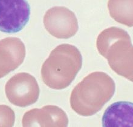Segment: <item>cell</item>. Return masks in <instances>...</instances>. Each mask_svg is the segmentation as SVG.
Returning <instances> with one entry per match:
<instances>
[{
	"label": "cell",
	"mask_w": 133,
	"mask_h": 127,
	"mask_svg": "<svg viewBox=\"0 0 133 127\" xmlns=\"http://www.w3.org/2000/svg\"><path fill=\"white\" fill-rule=\"evenodd\" d=\"M15 120L14 110L5 105H0V126H13Z\"/></svg>",
	"instance_id": "obj_11"
},
{
	"label": "cell",
	"mask_w": 133,
	"mask_h": 127,
	"mask_svg": "<svg viewBox=\"0 0 133 127\" xmlns=\"http://www.w3.org/2000/svg\"><path fill=\"white\" fill-rule=\"evenodd\" d=\"M106 59L114 72L133 82V46L131 41H125L114 47Z\"/></svg>",
	"instance_id": "obj_8"
},
{
	"label": "cell",
	"mask_w": 133,
	"mask_h": 127,
	"mask_svg": "<svg viewBox=\"0 0 133 127\" xmlns=\"http://www.w3.org/2000/svg\"><path fill=\"white\" fill-rule=\"evenodd\" d=\"M108 9L111 17L116 22L133 27V0H108Z\"/></svg>",
	"instance_id": "obj_10"
},
{
	"label": "cell",
	"mask_w": 133,
	"mask_h": 127,
	"mask_svg": "<svg viewBox=\"0 0 133 127\" xmlns=\"http://www.w3.org/2000/svg\"><path fill=\"white\" fill-rule=\"evenodd\" d=\"M30 7L27 0H0V32L15 34L28 23Z\"/></svg>",
	"instance_id": "obj_4"
},
{
	"label": "cell",
	"mask_w": 133,
	"mask_h": 127,
	"mask_svg": "<svg viewBox=\"0 0 133 127\" xmlns=\"http://www.w3.org/2000/svg\"><path fill=\"white\" fill-rule=\"evenodd\" d=\"M68 119L65 112L55 105L44 106L41 109L34 108L23 116V126H67Z\"/></svg>",
	"instance_id": "obj_6"
},
{
	"label": "cell",
	"mask_w": 133,
	"mask_h": 127,
	"mask_svg": "<svg viewBox=\"0 0 133 127\" xmlns=\"http://www.w3.org/2000/svg\"><path fill=\"white\" fill-rule=\"evenodd\" d=\"M25 54L24 44L19 38L8 37L0 40V79L21 65Z\"/></svg>",
	"instance_id": "obj_7"
},
{
	"label": "cell",
	"mask_w": 133,
	"mask_h": 127,
	"mask_svg": "<svg viewBox=\"0 0 133 127\" xmlns=\"http://www.w3.org/2000/svg\"><path fill=\"white\" fill-rule=\"evenodd\" d=\"M82 58L75 46L59 45L51 51L42 64L41 75L46 85L55 90L68 87L82 67Z\"/></svg>",
	"instance_id": "obj_2"
},
{
	"label": "cell",
	"mask_w": 133,
	"mask_h": 127,
	"mask_svg": "<svg viewBox=\"0 0 133 127\" xmlns=\"http://www.w3.org/2000/svg\"><path fill=\"white\" fill-rule=\"evenodd\" d=\"M44 24L48 32L58 39H68L79 29L75 14L65 7H53L46 12Z\"/></svg>",
	"instance_id": "obj_5"
},
{
	"label": "cell",
	"mask_w": 133,
	"mask_h": 127,
	"mask_svg": "<svg viewBox=\"0 0 133 127\" xmlns=\"http://www.w3.org/2000/svg\"><path fill=\"white\" fill-rule=\"evenodd\" d=\"M5 92L11 104L19 107H26L38 101L40 89L34 76L27 73H19L7 82Z\"/></svg>",
	"instance_id": "obj_3"
},
{
	"label": "cell",
	"mask_w": 133,
	"mask_h": 127,
	"mask_svg": "<svg viewBox=\"0 0 133 127\" xmlns=\"http://www.w3.org/2000/svg\"><path fill=\"white\" fill-rule=\"evenodd\" d=\"M116 85L104 72L91 73L74 88L70 96V106L82 116H91L98 113L112 98Z\"/></svg>",
	"instance_id": "obj_1"
},
{
	"label": "cell",
	"mask_w": 133,
	"mask_h": 127,
	"mask_svg": "<svg viewBox=\"0 0 133 127\" xmlns=\"http://www.w3.org/2000/svg\"><path fill=\"white\" fill-rule=\"evenodd\" d=\"M102 121L105 127L133 126V103L120 101L111 104L105 110Z\"/></svg>",
	"instance_id": "obj_9"
}]
</instances>
